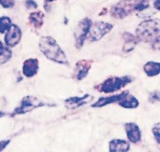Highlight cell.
I'll return each mask as SVG.
<instances>
[{
  "instance_id": "obj_1",
  "label": "cell",
  "mask_w": 160,
  "mask_h": 152,
  "mask_svg": "<svg viewBox=\"0 0 160 152\" xmlns=\"http://www.w3.org/2000/svg\"><path fill=\"white\" fill-rule=\"evenodd\" d=\"M38 48L41 53L49 61L63 65L69 64L68 58L64 51L52 37L49 36L41 37L38 43Z\"/></svg>"
},
{
  "instance_id": "obj_2",
  "label": "cell",
  "mask_w": 160,
  "mask_h": 152,
  "mask_svg": "<svg viewBox=\"0 0 160 152\" xmlns=\"http://www.w3.org/2000/svg\"><path fill=\"white\" fill-rule=\"evenodd\" d=\"M158 35H160V19L150 18L142 21L137 26L136 36L139 41L152 42Z\"/></svg>"
},
{
  "instance_id": "obj_3",
  "label": "cell",
  "mask_w": 160,
  "mask_h": 152,
  "mask_svg": "<svg viewBox=\"0 0 160 152\" xmlns=\"http://www.w3.org/2000/svg\"><path fill=\"white\" fill-rule=\"evenodd\" d=\"M132 82L133 78L129 75L110 76L105 79L102 84L95 86V89L100 93L112 94L123 89Z\"/></svg>"
},
{
  "instance_id": "obj_4",
  "label": "cell",
  "mask_w": 160,
  "mask_h": 152,
  "mask_svg": "<svg viewBox=\"0 0 160 152\" xmlns=\"http://www.w3.org/2000/svg\"><path fill=\"white\" fill-rule=\"evenodd\" d=\"M139 0H121L113 5L110 9V15L116 19H123L136 11Z\"/></svg>"
},
{
  "instance_id": "obj_5",
  "label": "cell",
  "mask_w": 160,
  "mask_h": 152,
  "mask_svg": "<svg viewBox=\"0 0 160 152\" xmlns=\"http://www.w3.org/2000/svg\"><path fill=\"white\" fill-rule=\"evenodd\" d=\"M92 25V21L91 18H85L82 19L79 24L77 25L75 30H74V39H75V46L77 49H81L86 38H88L91 27Z\"/></svg>"
},
{
  "instance_id": "obj_6",
  "label": "cell",
  "mask_w": 160,
  "mask_h": 152,
  "mask_svg": "<svg viewBox=\"0 0 160 152\" xmlns=\"http://www.w3.org/2000/svg\"><path fill=\"white\" fill-rule=\"evenodd\" d=\"M113 28V25L104 21H97L92 23L91 27L88 37L91 41H99L103 38L106 34H108Z\"/></svg>"
},
{
  "instance_id": "obj_7",
  "label": "cell",
  "mask_w": 160,
  "mask_h": 152,
  "mask_svg": "<svg viewBox=\"0 0 160 152\" xmlns=\"http://www.w3.org/2000/svg\"><path fill=\"white\" fill-rule=\"evenodd\" d=\"M44 105H46V104L43 103L40 99H38V97L31 96V95L26 96L21 100V103L18 105V107H17L14 110L13 114H26L28 112H30V111L36 109L38 107H41Z\"/></svg>"
},
{
  "instance_id": "obj_8",
  "label": "cell",
  "mask_w": 160,
  "mask_h": 152,
  "mask_svg": "<svg viewBox=\"0 0 160 152\" xmlns=\"http://www.w3.org/2000/svg\"><path fill=\"white\" fill-rule=\"evenodd\" d=\"M21 36H22V32H21L20 28L16 24H12L5 35L4 39H5L6 46H8V48L15 47L16 45L19 43L21 39Z\"/></svg>"
},
{
  "instance_id": "obj_9",
  "label": "cell",
  "mask_w": 160,
  "mask_h": 152,
  "mask_svg": "<svg viewBox=\"0 0 160 152\" xmlns=\"http://www.w3.org/2000/svg\"><path fill=\"white\" fill-rule=\"evenodd\" d=\"M92 61H91V60L79 61L75 64L72 77L78 81H82V79H84L88 75V73L92 68Z\"/></svg>"
},
{
  "instance_id": "obj_10",
  "label": "cell",
  "mask_w": 160,
  "mask_h": 152,
  "mask_svg": "<svg viewBox=\"0 0 160 152\" xmlns=\"http://www.w3.org/2000/svg\"><path fill=\"white\" fill-rule=\"evenodd\" d=\"M93 96L91 94H84L83 96H72L64 100L65 106L68 109H76L92 101Z\"/></svg>"
},
{
  "instance_id": "obj_11",
  "label": "cell",
  "mask_w": 160,
  "mask_h": 152,
  "mask_svg": "<svg viewBox=\"0 0 160 152\" xmlns=\"http://www.w3.org/2000/svg\"><path fill=\"white\" fill-rule=\"evenodd\" d=\"M124 129H125L127 139L130 142L136 144L141 141V139H142L141 130L136 123H132V122L126 123L124 125Z\"/></svg>"
},
{
  "instance_id": "obj_12",
  "label": "cell",
  "mask_w": 160,
  "mask_h": 152,
  "mask_svg": "<svg viewBox=\"0 0 160 152\" xmlns=\"http://www.w3.org/2000/svg\"><path fill=\"white\" fill-rule=\"evenodd\" d=\"M127 94H129L128 91H123L120 94H113V95H111V96L101 97V98H99L98 100L92 105V107H93V108H99V107H103L105 105L111 104H113V103H117L118 101H120L123 96H125Z\"/></svg>"
},
{
  "instance_id": "obj_13",
  "label": "cell",
  "mask_w": 160,
  "mask_h": 152,
  "mask_svg": "<svg viewBox=\"0 0 160 152\" xmlns=\"http://www.w3.org/2000/svg\"><path fill=\"white\" fill-rule=\"evenodd\" d=\"M39 69V63L38 59H28L26 60L22 66V73L26 77L30 78L38 73Z\"/></svg>"
},
{
  "instance_id": "obj_14",
  "label": "cell",
  "mask_w": 160,
  "mask_h": 152,
  "mask_svg": "<svg viewBox=\"0 0 160 152\" xmlns=\"http://www.w3.org/2000/svg\"><path fill=\"white\" fill-rule=\"evenodd\" d=\"M130 144L123 139H112L109 142V152H128Z\"/></svg>"
},
{
  "instance_id": "obj_15",
  "label": "cell",
  "mask_w": 160,
  "mask_h": 152,
  "mask_svg": "<svg viewBox=\"0 0 160 152\" xmlns=\"http://www.w3.org/2000/svg\"><path fill=\"white\" fill-rule=\"evenodd\" d=\"M123 38L124 39L123 51L124 52H129L135 49L137 43L139 42V39L136 35H133L129 32H124L123 34Z\"/></svg>"
},
{
  "instance_id": "obj_16",
  "label": "cell",
  "mask_w": 160,
  "mask_h": 152,
  "mask_svg": "<svg viewBox=\"0 0 160 152\" xmlns=\"http://www.w3.org/2000/svg\"><path fill=\"white\" fill-rule=\"evenodd\" d=\"M117 103L121 107L126 108V109H135L139 106V101L137 100V98L130 94H127Z\"/></svg>"
},
{
  "instance_id": "obj_17",
  "label": "cell",
  "mask_w": 160,
  "mask_h": 152,
  "mask_svg": "<svg viewBox=\"0 0 160 152\" xmlns=\"http://www.w3.org/2000/svg\"><path fill=\"white\" fill-rule=\"evenodd\" d=\"M145 73L148 77H155L160 74V63L158 62H148L143 67Z\"/></svg>"
},
{
  "instance_id": "obj_18",
  "label": "cell",
  "mask_w": 160,
  "mask_h": 152,
  "mask_svg": "<svg viewBox=\"0 0 160 152\" xmlns=\"http://www.w3.org/2000/svg\"><path fill=\"white\" fill-rule=\"evenodd\" d=\"M29 23L36 28H39L44 23V14L41 11H34L28 17Z\"/></svg>"
},
{
  "instance_id": "obj_19",
  "label": "cell",
  "mask_w": 160,
  "mask_h": 152,
  "mask_svg": "<svg viewBox=\"0 0 160 152\" xmlns=\"http://www.w3.org/2000/svg\"><path fill=\"white\" fill-rule=\"evenodd\" d=\"M12 56V52L8 46H4L0 41V64L7 63Z\"/></svg>"
},
{
  "instance_id": "obj_20",
  "label": "cell",
  "mask_w": 160,
  "mask_h": 152,
  "mask_svg": "<svg viewBox=\"0 0 160 152\" xmlns=\"http://www.w3.org/2000/svg\"><path fill=\"white\" fill-rule=\"evenodd\" d=\"M12 25V21L8 17L0 18V33H6Z\"/></svg>"
},
{
  "instance_id": "obj_21",
  "label": "cell",
  "mask_w": 160,
  "mask_h": 152,
  "mask_svg": "<svg viewBox=\"0 0 160 152\" xmlns=\"http://www.w3.org/2000/svg\"><path fill=\"white\" fill-rule=\"evenodd\" d=\"M150 6V0H139L138 4L136 5V12H142L147 10Z\"/></svg>"
},
{
  "instance_id": "obj_22",
  "label": "cell",
  "mask_w": 160,
  "mask_h": 152,
  "mask_svg": "<svg viewBox=\"0 0 160 152\" xmlns=\"http://www.w3.org/2000/svg\"><path fill=\"white\" fill-rule=\"evenodd\" d=\"M148 101L151 104H155L160 102V91H154L151 92L148 95Z\"/></svg>"
},
{
  "instance_id": "obj_23",
  "label": "cell",
  "mask_w": 160,
  "mask_h": 152,
  "mask_svg": "<svg viewBox=\"0 0 160 152\" xmlns=\"http://www.w3.org/2000/svg\"><path fill=\"white\" fill-rule=\"evenodd\" d=\"M152 133H153V136H154L156 141L158 144H160V123H157L153 126Z\"/></svg>"
},
{
  "instance_id": "obj_24",
  "label": "cell",
  "mask_w": 160,
  "mask_h": 152,
  "mask_svg": "<svg viewBox=\"0 0 160 152\" xmlns=\"http://www.w3.org/2000/svg\"><path fill=\"white\" fill-rule=\"evenodd\" d=\"M0 5L6 8H11L15 5V0H0Z\"/></svg>"
},
{
  "instance_id": "obj_25",
  "label": "cell",
  "mask_w": 160,
  "mask_h": 152,
  "mask_svg": "<svg viewBox=\"0 0 160 152\" xmlns=\"http://www.w3.org/2000/svg\"><path fill=\"white\" fill-rule=\"evenodd\" d=\"M151 47L155 51H160V35L151 42Z\"/></svg>"
},
{
  "instance_id": "obj_26",
  "label": "cell",
  "mask_w": 160,
  "mask_h": 152,
  "mask_svg": "<svg viewBox=\"0 0 160 152\" xmlns=\"http://www.w3.org/2000/svg\"><path fill=\"white\" fill-rule=\"evenodd\" d=\"M26 7L28 9H37L38 4L34 0H28V1H26Z\"/></svg>"
},
{
  "instance_id": "obj_27",
  "label": "cell",
  "mask_w": 160,
  "mask_h": 152,
  "mask_svg": "<svg viewBox=\"0 0 160 152\" xmlns=\"http://www.w3.org/2000/svg\"><path fill=\"white\" fill-rule=\"evenodd\" d=\"M9 140H3V141H0V152L2 151L3 149H6V147L9 144Z\"/></svg>"
},
{
  "instance_id": "obj_28",
  "label": "cell",
  "mask_w": 160,
  "mask_h": 152,
  "mask_svg": "<svg viewBox=\"0 0 160 152\" xmlns=\"http://www.w3.org/2000/svg\"><path fill=\"white\" fill-rule=\"evenodd\" d=\"M154 8L160 12V0H154Z\"/></svg>"
},
{
  "instance_id": "obj_29",
  "label": "cell",
  "mask_w": 160,
  "mask_h": 152,
  "mask_svg": "<svg viewBox=\"0 0 160 152\" xmlns=\"http://www.w3.org/2000/svg\"><path fill=\"white\" fill-rule=\"evenodd\" d=\"M44 1H45V3H46V4H49V3H50V2L55 1V0H44Z\"/></svg>"
},
{
  "instance_id": "obj_30",
  "label": "cell",
  "mask_w": 160,
  "mask_h": 152,
  "mask_svg": "<svg viewBox=\"0 0 160 152\" xmlns=\"http://www.w3.org/2000/svg\"><path fill=\"white\" fill-rule=\"evenodd\" d=\"M3 115H5V113H3V112H0V117H1V116H3Z\"/></svg>"
}]
</instances>
